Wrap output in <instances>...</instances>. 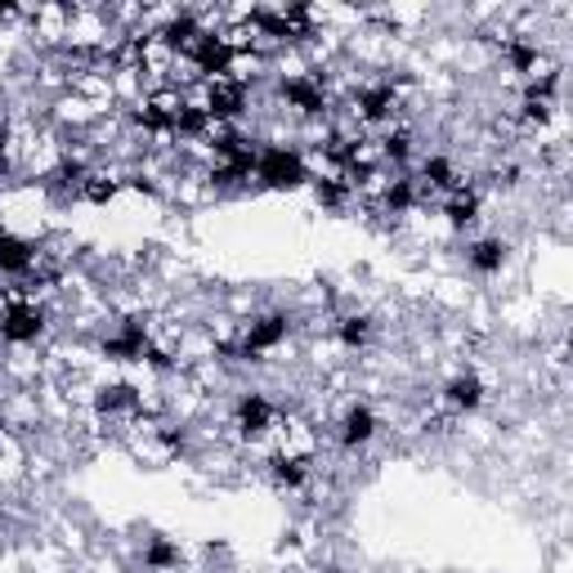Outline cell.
<instances>
[{"label": "cell", "mask_w": 573, "mask_h": 573, "mask_svg": "<svg viewBox=\"0 0 573 573\" xmlns=\"http://www.w3.org/2000/svg\"><path fill=\"white\" fill-rule=\"evenodd\" d=\"M269 479L278 488H305L310 484V457L305 453H292V448H278L269 457Z\"/></svg>", "instance_id": "obj_13"}, {"label": "cell", "mask_w": 573, "mask_h": 573, "mask_svg": "<svg viewBox=\"0 0 573 573\" xmlns=\"http://www.w3.org/2000/svg\"><path fill=\"white\" fill-rule=\"evenodd\" d=\"M421 184L430 188V193H457V188H466V180H462V171L453 166V158H444V153H430L425 162H421Z\"/></svg>", "instance_id": "obj_14"}, {"label": "cell", "mask_w": 573, "mask_h": 573, "mask_svg": "<svg viewBox=\"0 0 573 573\" xmlns=\"http://www.w3.org/2000/svg\"><path fill=\"white\" fill-rule=\"evenodd\" d=\"M180 560H184V551L171 538H149V542H143V564H149L153 573H171V569H180Z\"/></svg>", "instance_id": "obj_20"}, {"label": "cell", "mask_w": 573, "mask_h": 573, "mask_svg": "<svg viewBox=\"0 0 573 573\" xmlns=\"http://www.w3.org/2000/svg\"><path fill=\"white\" fill-rule=\"evenodd\" d=\"M507 256H511V247L501 242V238H479V242L466 251V264H471V273H479V278H497L501 269H507Z\"/></svg>", "instance_id": "obj_15"}, {"label": "cell", "mask_w": 573, "mask_h": 573, "mask_svg": "<svg viewBox=\"0 0 573 573\" xmlns=\"http://www.w3.org/2000/svg\"><path fill=\"white\" fill-rule=\"evenodd\" d=\"M501 58H507L511 72H520V77H538V67H542V50L533 36H507L501 41Z\"/></svg>", "instance_id": "obj_16"}, {"label": "cell", "mask_w": 573, "mask_h": 573, "mask_svg": "<svg viewBox=\"0 0 573 573\" xmlns=\"http://www.w3.org/2000/svg\"><path fill=\"white\" fill-rule=\"evenodd\" d=\"M417 202H421V188H417V180H412V175H394V180H386V184H381V193H377L381 215H412V210H417Z\"/></svg>", "instance_id": "obj_11"}, {"label": "cell", "mask_w": 573, "mask_h": 573, "mask_svg": "<svg viewBox=\"0 0 573 573\" xmlns=\"http://www.w3.org/2000/svg\"><path fill=\"white\" fill-rule=\"evenodd\" d=\"M45 305L36 296H6V305H0V340L6 345H36L45 336Z\"/></svg>", "instance_id": "obj_3"}, {"label": "cell", "mask_w": 573, "mask_h": 573, "mask_svg": "<svg viewBox=\"0 0 573 573\" xmlns=\"http://www.w3.org/2000/svg\"><path fill=\"white\" fill-rule=\"evenodd\" d=\"M202 108H206V117L215 121V130H220V126H234V121H238V117L251 108V86H242V82H234V77L206 82Z\"/></svg>", "instance_id": "obj_5"}, {"label": "cell", "mask_w": 573, "mask_h": 573, "mask_svg": "<svg viewBox=\"0 0 573 573\" xmlns=\"http://www.w3.org/2000/svg\"><path fill=\"white\" fill-rule=\"evenodd\" d=\"M278 403L264 394V390H247V394H238V403H234V421H238V430L247 440H260V435H269V430L278 425Z\"/></svg>", "instance_id": "obj_7"}, {"label": "cell", "mask_w": 573, "mask_h": 573, "mask_svg": "<svg viewBox=\"0 0 573 573\" xmlns=\"http://www.w3.org/2000/svg\"><path fill=\"white\" fill-rule=\"evenodd\" d=\"M399 104H403V95L390 82H372L354 95V117H358V126H381L399 112Z\"/></svg>", "instance_id": "obj_9"}, {"label": "cell", "mask_w": 573, "mask_h": 573, "mask_svg": "<svg viewBox=\"0 0 573 573\" xmlns=\"http://www.w3.org/2000/svg\"><path fill=\"white\" fill-rule=\"evenodd\" d=\"M444 215H448V225H453V229L475 225V220H479V193H475V188H457V193H448Z\"/></svg>", "instance_id": "obj_19"}, {"label": "cell", "mask_w": 573, "mask_h": 573, "mask_svg": "<svg viewBox=\"0 0 573 573\" xmlns=\"http://www.w3.org/2000/svg\"><path fill=\"white\" fill-rule=\"evenodd\" d=\"M117 193H121V180H117V175H104V171H90V180H86V188H82V197L95 202V206H108Z\"/></svg>", "instance_id": "obj_21"}, {"label": "cell", "mask_w": 573, "mask_h": 573, "mask_svg": "<svg viewBox=\"0 0 573 573\" xmlns=\"http://www.w3.org/2000/svg\"><path fill=\"white\" fill-rule=\"evenodd\" d=\"M377 435H381V417L368 403H349L345 417H340V425H336V444L345 453H358V448H368Z\"/></svg>", "instance_id": "obj_8"}, {"label": "cell", "mask_w": 573, "mask_h": 573, "mask_svg": "<svg viewBox=\"0 0 573 573\" xmlns=\"http://www.w3.org/2000/svg\"><path fill=\"white\" fill-rule=\"evenodd\" d=\"M286 336H292V314H260V318H251L242 327L238 340L225 345V354L229 358H256V364H260L264 354H273V349L286 345Z\"/></svg>", "instance_id": "obj_2"}, {"label": "cell", "mask_w": 573, "mask_h": 573, "mask_svg": "<svg viewBox=\"0 0 573 573\" xmlns=\"http://www.w3.org/2000/svg\"><path fill=\"white\" fill-rule=\"evenodd\" d=\"M14 171V126L0 121V175Z\"/></svg>", "instance_id": "obj_23"}, {"label": "cell", "mask_w": 573, "mask_h": 573, "mask_svg": "<svg viewBox=\"0 0 573 573\" xmlns=\"http://www.w3.org/2000/svg\"><path fill=\"white\" fill-rule=\"evenodd\" d=\"M310 188H314V202L323 206V210H332V215H340L349 202H354V193H349V184L332 171V175H314L310 180Z\"/></svg>", "instance_id": "obj_17"}, {"label": "cell", "mask_w": 573, "mask_h": 573, "mask_svg": "<svg viewBox=\"0 0 573 573\" xmlns=\"http://www.w3.org/2000/svg\"><path fill=\"white\" fill-rule=\"evenodd\" d=\"M90 403H95V417H104V421H121V417H139L143 412V399H139V390L130 381L99 386Z\"/></svg>", "instance_id": "obj_10"}, {"label": "cell", "mask_w": 573, "mask_h": 573, "mask_svg": "<svg viewBox=\"0 0 573 573\" xmlns=\"http://www.w3.org/2000/svg\"><path fill=\"white\" fill-rule=\"evenodd\" d=\"M104 358L108 364H143V354L153 349V332H149V318H139V314H130V318H121L117 323V332L112 336H104Z\"/></svg>", "instance_id": "obj_4"}, {"label": "cell", "mask_w": 573, "mask_h": 573, "mask_svg": "<svg viewBox=\"0 0 573 573\" xmlns=\"http://www.w3.org/2000/svg\"><path fill=\"white\" fill-rule=\"evenodd\" d=\"M260 188L269 193H292V188H305L314 175H310V162L301 158V149H286V143H260L256 153V171Z\"/></svg>", "instance_id": "obj_1"}, {"label": "cell", "mask_w": 573, "mask_h": 573, "mask_svg": "<svg viewBox=\"0 0 573 573\" xmlns=\"http://www.w3.org/2000/svg\"><path fill=\"white\" fill-rule=\"evenodd\" d=\"M372 332H377V318H372V314H345V318L336 323V340H340L345 349H364V345L372 340Z\"/></svg>", "instance_id": "obj_18"}, {"label": "cell", "mask_w": 573, "mask_h": 573, "mask_svg": "<svg viewBox=\"0 0 573 573\" xmlns=\"http://www.w3.org/2000/svg\"><path fill=\"white\" fill-rule=\"evenodd\" d=\"M6 430H10V417H6V412H0V440H6Z\"/></svg>", "instance_id": "obj_24"}, {"label": "cell", "mask_w": 573, "mask_h": 573, "mask_svg": "<svg viewBox=\"0 0 573 573\" xmlns=\"http://www.w3.org/2000/svg\"><path fill=\"white\" fill-rule=\"evenodd\" d=\"M408 153H412V134H408V130H390V134H381V158H386V162L403 166Z\"/></svg>", "instance_id": "obj_22"}, {"label": "cell", "mask_w": 573, "mask_h": 573, "mask_svg": "<svg viewBox=\"0 0 573 573\" xmlns=\"http://www.w3.org/2000/svg\"><path fill=\"white\" fill-rule=\"evenodd\" d=\"M484 403V381L475 372H457L448 386H444V408L453 417H466V412H479Z\"/></svg>", "instance_id": "obj_12"}, {"label": "cell", "mask_w": 573, "mask_h": 573, "mask_svg": "<svg viewBox=\"0 0 573 573\" xmlns=\"http://www.w3.org/2000/svg\"><path fill=\"white\" fill-rule=\"evenodd\" d=\"M278 99L296 117H327V86L314 77V72H286V77L278 82Z\"/></svg>", "instance_id": "obj_6"}]
</instances>
